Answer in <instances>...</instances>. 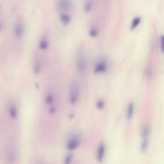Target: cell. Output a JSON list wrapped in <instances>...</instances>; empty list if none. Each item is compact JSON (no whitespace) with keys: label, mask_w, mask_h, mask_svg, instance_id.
<instances>
[{"label":"cell","mask_w":164,"mask_h":164,"mask_svg":"<svg viewBox=\"0 0 164 164\" xmlns=\"http://www.w3.org/2000/svg\"><path fill=\"white\" fill-rule=\"evenodd\" d=\"M54 112H55V108L53 106H52L49 109V112L50 113H54Z\"/></svg>","instance_id":"22"},{"label":"cell","mask_w":164,"mask_h":164,"mask_svg":"<svg viewBox=\"0 0 164 164\" xmlns=\"http://www.w3.org/2000/svg\"><path fill=\"white\" fill-rule=\"evenodd\" d=\"M60 20L64 25H67L70 23V16L69 15H66V13H62L60 15Z\"/></svg>","instance_id":"12"},{"label":"cell","mask_w":164,"mask_h":164,"mask_svg":"<svg viewBox=\"0 0 164 164\" xmlns=\"http://www.w3.org/2000/svg\"><path fill=\"white\" fill-rule=\"evenodd\" d=\"M150 134L149 128L148 127H144L141 130V136L143 139H148V137Z\"/></svg>","instance_id":"14"},{"label":"cell","mask_w":164,"mask_h":164,"mask_svg":"<svg viewBox=\"0 0 164 164\" xmlns=\"http://www.w3.org/2000/svg\"><path fill=\"white\" fill-rule=\"evenodd\" d=\"M69 90V101L72 105H75L79 97V88L77 83L72 82L70 84Z\"/></svg>","instance_id":"1"},{"label":"cell","mask_w":164,"mask_h":164,"mask_svg":"<svg viewBox=\"0 0 164 164\" xmlns=\"http://www.w3.org/2000/svg\"><path fill=\"white\" fill-rule=\"evenodd\" d=\"M41 68H42V64H41L40 59L38 58L35 60L34 63V72L36 74L39 73L41 70Z\"/></svg>","instance_id":"10"},{"label":"cell","mask_w":164,"mask_h":164,"mask_svg":"<svg viewBox=\"0 0 164 164\" xmlns=\"http://www.w3.org/2000/svg\"><path fill=\"white\" fill-rule=\"evenodd\" d=\"M73 157V155L72 153H70L68 154L65 158L64 164H71Z\"/></svg>","instance_id":"19"},{"label":"cell","mask_w":164,"mask_h":164,"mask_svg":"<svg viewBox=\"0 0 164 164\" xmlns=\"http://www.w3.org/2000/svg\"><path fill=\"white\" fill-rule=\"evenodd\" d=\"M142 19L140 16H136L132 20L131 23V30H134L137 28L139 25L141 23Z\"/></svg>","instance_id":"8"},{"label":"cell","mask_w":164,"mask_h":164,"mask_svg":"<svg viewBox=\"0 0 164 164\" xmlns=\"http://www.w3.org/2000/svg\"><path fill=\"white\" fill-rule=\"evenodd\" d=\"M108 69V63L105 60L100 61L94 67V72L96 73H102L106 72Z\"/></svg>","instance_id":"5"},{"label":"cell","mask_w":164,"mask_h":164,"mask_svg":"<svg viewBox=\"0 0 164 164\" xmlns=\"http://www.w3.org/2000/svg\"><path fill=\"white\" fill-rule=\"evenodd\" d=\"M148 146V139H143V141L141 145V152L144 153L146 151Z\"/></svg>","instance_id":"15"},{"label":"cell","mask_w":164,"mask_h":164,"mask_svg":"<svg viewBox=\"0 0 164 164\" xmlns=\"http://www.w3.org/2000/svg\"><path fill=\"white\" fill-rule=\"evenodd\" d=\"M9 114L11 117L15 119L18 115V109L14 104H11L9 108Z\"/></svg>","instance_id":"9"},{"label":"cell","mask_w":164,"mask_h":164,"mask_svg":"<svg viewBox=\"0 0 164 164\" xmlns=\"http://www.w3.org/2000/svg\"><path fill=\"white\" fill-rule=\"evenodd\" d=\"M160 49L162 53H164V35H162L160 37Z\"/></svg>","instance_id":"21"},{"label":"cell","mask_w":164,"mask_h":164,"mask_svg":"<svg viewBox=\"0 0 164 164\" xmlns=\"http://www.w3.org/2000/svg\"><path fill=\"white\" fill-rule=\"evenodd\" d=\"M54 96L52 94H49L46 96L45 98V102L47 105H51L53 103Z\"/></svg>","instance_id":"17"},{"label":"cell","mask_w":164,"mask_h":164,"mask_svg":"<svg viewBox=\"0 0 164 164\" xmlns=\"http://www.w3.org/2000/svg\"><path fill=\"white\" fill-rule=\"evenodd\" d=\"M77 70L81 73L85 72L87 69V62L84 55H81L78 56L76 62Z\"/></svg>","instance_id":"2"},{"label":"cell","mask_w":164,"mask_h":164,"mask_svg":"<svg viewBox=\"0 0 164 164\" xmlns=\"http://www.w3.org/2000/svg\"><path fill=\"white\" fill-rule=\"evenodd\" d=\"M98 34V31L97 30V28H92L90 30V37H93V38L96 37Z\"/></svg>","instance_id":"20"},{"label":"cell","mask_w":164,"mask_h":164,"mask_svg":"<svg viewBox=\"0 0 164 164\" xmlns=\"http://www.w3.org/2000/svg\"><path fill=\"white\" fill-rule=\"evenodd\" d=\"M24 28L23 25H22L18 24L16 25L14 28V32L16 36L18 37H21L23 35Z\"/></svg>","instance_id":"11"},{"label":"cell","mask_w":164,"mask_h":164,"mask_svg":"<svg viewBox=\"0 0 164 164\" xmlns=\"http://www.w3.org/2000/svg\"><path fill=\"white\" fill-rule=\"evenodd\" d=\"M93 6L92 0H87L85 3L84 9L86 12H89L91 10Z\"/></svg>","instance_id":"16"},{"label":"cell","mask_w":164,"mask_h":164,"mask_svg":"<svg viewBox=\"0 0 164 164\" xmlns=\"http://www.w3.org/2000/svg\"><path fill=\"white\" fill-rule=\"evenodd\" d=\"M105 146L103 143H101L99 146L97 153V160L100 163L102 162L104 160V156L105 155Z\"/></svg>","instance_id":"6"},{"label":"cell","mask_w":164,"mask_h":164,"mask_svg":"<svg viewBox=\"0 0 164 164\" xmlns=\"http://www.w3.org/2000/svg\"><path fill=\"white\" fill-rule=\"evenodd\" d=\"M48 47V43L46 39H42L40 42V49L42 50H45Z\"/></svg>","instance_id":"13"},{"label":"cell","mask_w":164,"mask_h":164,"mask_svg":"<svg viewBox=\"0 0 164 164\" xmlns=\"http://www.w3.org/2000/svg\"><path fill=\"white\" fill-rule=\"evenodd\" d=\"M57 6L61 12H67L71 7L70 0H57Z\"/></svg>","instance_id":"4"},{"label":"cell","mask_w":164,"mask_h":164,"mask_svg":"<svg viewBox=\"0 0 164 164\" xmlns=\"http://www.w3.org/2000/svg\"><path fill=\"white\" fill-rule=\"evenodd\" d=\"M96 106L98 109H102L105 106V102L102 99H99L96 102Z\"/></svg>","instance_id":"18"},{"label":"cell","mask_w":164,"mask_h":164,"mask_svg":"<svg viewBox=\"0 0 164 164\" xmlns=\"http://www.w3.org/2000/svg\"><path fill=\"white\" fill-rule=\"evenodd\" d=\"M135 104L133 102H131L128 104L127 108L126 117L128 120H131L134 114Z\"/></svg>","instance_id":"7"},{"label":"cell","mask_w":164,"mask_h":164,"mask_svg":"<svg viewBox=\"0 0 164 164\" xmlns=\"http://www.w3.org/2000/svg\"><path fill=\"white\" fill-rule=\"evenodd\" d=\"M81 142V135H77L72 138L69 140L67 144V149L70 151H73L77 149Z\"/></svg>","instance_id":"3"}]
</instances>
